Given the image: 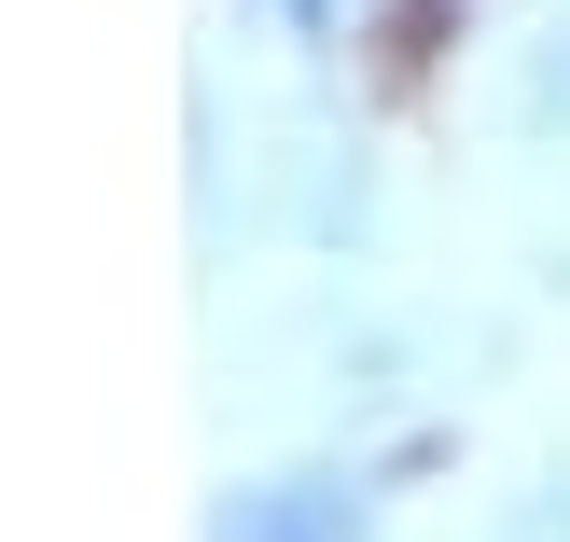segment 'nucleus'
<instances>
[{
	"instance_id": "nucleus-1",
	"label": "nucleus",
	"mask_w": 570,
	"mask_h": 542,
	"mask_svg": "<svg viewBox=\"0 0 570 542\" xmlns=\"http://www.w3.org/2000/svg\"><path fill=\"white\" fill-rule=\"evenodd\" d=\"M209 542H376V487L348 460H278L209 487Z\"/></svg>"
}]
</instances>
